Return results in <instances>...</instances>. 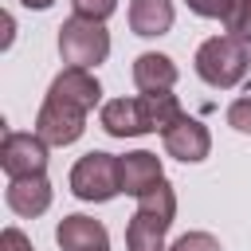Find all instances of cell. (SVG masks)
<instances>
[{
	"instance_id": "6da1fadb",
	"label": "cell",
	"mask_w": 251,
	"mask_h": 251,
	"mask_svg": "<svg viewBox=\"0 0 251 251\" xmlns=\"http://www.w3.org/2000/svg\"><path fill=\"white\" fill-rule=\"evenodd\" d=\"M196 75L216 86V90H231L247 78V67H251V51L247 43H239L235 35H212L196 47Z\"/></svg>"
},
{
	"instance_id": "7a4b0ae2",
	"label": "cell",
	"mask_w": 251,
	"mask_h": 251,
	"mask_svg": "<svg viewBox=\"0 0 251 251\" xmlns=\"http://www.w3.org/2000/svg\"><path fill=\"white\" fill-rule=\"evenodd\" d=\"M71 192L86 204H106L122 192V165L114 153H102V149H90L75 161L71 169Z\"/></svg>"
},
{
	"instance_id": "3957f363",
	"label": "cell",
	"mask_w": 251,
	"mask_h": 251,
	"mask_svg": "<svg viewBox=\"0 0 251 251\" xmlns=\"http://www.w3.org/2000/svg\"><path fill=\"white\" fill-rule=\"evenodd\" d=\"M59 55H63L67 67H82V71L106 63V55H110V31H106V24L82 20V16L63 20V27H59Z\"/></svg>"
},
{
	"instance_id": "277c9868",
	"label": "cell",
	"mask_w": 251,
	"mask_h": 251,
	"mask_svg": "<svg viewBox=\"0 0 251 251\" xmlns=\"http://www.w3.org/2000/svg\"><path fill=\"white\" fill-rule=\"evenodd\" d=\"M0 169H4L8 180L47 173V141H43L39 133L4 129V141H0Z\"/></svg>"
},
{
	"instance_id": "5b68a950",
	"label": "cell",
	"mask_w": 251,
	"mask_h": 251,
	"mask_svg": "<svg viewBox=\"0 0 251 251\" xmlns=\"http://www.w3.org/2000/svg\"><path fill=\"white\" fill-rule=\"evenodd\" d=\"M82 129H86V114L82 110H75V106H67V102H59V98H43V106H39V114H35V133L47 141V145H75L78 137H82Z\"/></svg>"
},
{
	"instance_id": "8992f818",
	"label": "cell",
	"mask_w": 251,
	"mask_h": 251,
	"mask_svg": "<svg viewBox=\"0 0 251 251\" xmlns=\"http://www.w3.org/2000/svg\"><path fill=\"white\" fill-rule=\"evenodd\" d=\"M161 141H165V153L176 157V161H184V165H200V161L212 153V133H208V126H204L200 118H188V114H180V118L161 133Z\"/></svg>"
},
{
	"instance_id": "52a82bcc",
	"label": "cell",
	"mask_w": 251,
	"mask_h": 251,
	"mask_svg": "<svg viewBox=\"0 0 251 251\" xmlns=\"http://www.w3.org/2000/svg\"><path fill=\"white\" fill-rule=\"evenodd\" d=\"M55 243H59L63 251H110V231H106L102 220L75 212V216H63V220H59Z\"/></svg>"
},
{
	"instance_id": "ba28073f",
	"label": "cell",
	"mask_w": 251,
	"mask_h": 251,
	"mask_svg": "<svg viewBox=\"0 0 251 251\" xmlns=\"http://www.w3.org/2000/svg\"><path fill=\"white\" fill-rule=\"evenodd\" d=\"M47 94L59 98V102H67V106H75V110H82V114H90V110L98 106V98H102V86H98V78H94L90 71L67 67V71H59V75L51 78Z\"/></svg>"
},
{
	"instance_id": "9c48e42d",
	"label": "cell",
	"mask_w": 251,
	"mask_h": 251,
	"mask_svg": "<svg viewBox=\"0 0 251 251\" xmlns=\"http://www.w3.org/2000/svg\"><path fill=\"white\" fill-rule=\"evenodd\" d=\"M4 200H8V208H12L16 216H24V220H35V216H43V212L51 208V180H47V173H39V176H16V180H8V188H4Z\"/></svg>"
},
{
	"instance_id": "30bf717a",
	"label": "cell",
	"mask_w": 251,
	"mask_h": 251,
	"mask_svg": "<svg viewBox=\"0 0 251 251\" xmlns=\"http://www.w3.org/2000/svg\"><path fill=\"white\" fill-rule=\"evenodd\" d=\"M102 129L110 137H141L149 133V118H145V106H141V94L137 98H110L98 114Z\"/></svg>"
},
{
	"instance_id": "8fae6325",
	"label": "cell",
	"mask_w": 251,
	"mask_h": 251,
	"mask_svg": "<svg viewBox=\"0 0 251 251\" xmlns=\"http://www.w3.org/2000/svg\"><path fill=\"white\" fill-rule=\"evenodd\" d=\"M118 165H122V192H126V196H145L153 184L165 180L161 157L149 153V149H133V153L118 157Z\"/></svg>"
},
{
	"instance_id": "7c38bea8",
	"label": "cell",
	"mask_w": 251,
	"mask_h": 251,
	"mask_svg": "<svg viewBox=\"0 0 251 251\" xmlns=\"http://www.w3.org/2000/svg\"><path fill=\"white\" fill-rule=\"evenodd\" d=\"M133 86L141 94H157V90H173L176 86V63L161 51H141L133 59Z\"/></svg>"
},
{
	"instance_id": "4fadbf2b",
	"label": "cell",
	"mask_w": 251,
	"mask_h": 251,
	"mask_svg": "<svg viewBox=\"0 0 251 251\" xmlns=\"http://www.w3.org/2000/svg\"><path fill=\"white\" fill-rule=\"evenodd\" d=\"M173 227V220L153 216V212H133L126 224V251H169L165 247V231Z\"/></svg>"
},
{
	"instance_id": "5bb4252c",
	"label": "cell",
	"mask_w": 251,
	"mask_h": 251,
	"mask_svg": "<svg viewBox=\"0 0 251 251\" xmlns=\"http://www.w3.org/2000/svg\"><path fill=\"white\" fill-rule=\"evenodd\" d=\"M173 20H176L173 0H129V27H133V35H145V39L165 35L173 27Z\"/></svg>"
},
{
	"instance_id": "9a60e30c",
	"label": "cell",
	"mask_w": 251,
	"mask_h": 251,
	"mask_svg": "<svg viewBox=\"0 0 251 251\" xmlns=\"http://www.w3.org/2000/svg\"><path fill=\"white\" fill-rule=\"evenodd\" d=\"M141 106H145V118H149V133H165L184 110L176 102V94L169 90H157V94H141Z\"/></svg>"
},
{
	"instance_id": "2e32d148",
	"label": "cell",
	"mask_w": 251,
	"mask_h": 251,
	"mask_svg": "<svg viewBox=\"0 0 251 251\" xmlns=\"http://www.w3.org/2000/svg\"><path fill=\"white\" fill-rule=\"evenodd\" d=\"M137 208H141V212H153V216L173 220V216H176V192H173V184H169V180L153 184L145 196H137Z\"/></svg>"
},
{
	"instance_id": "e0dca14e",
	"label": "cell",
	"mask_w": 251,
	"mask_h": 251,
	"mask_svg": "<svg viewBox=\"0 0 251 251\" xmlns=\"http://www.w3.org/2000/svg\"><path fill=\"white\" fill-rule=\"evenodd\" d=\"M224 27H227V35H235L239 43L251 47V0H231V12L224 20Z\"/></svg>"
},
{
	"instance_id": "ac0fdd59",
	"label": "cell",
	"mask_w": 251,
	"mask_h": 251,
	"mask_svg": "<svg viewBox=\"0 0 251 251\" xmlns=\"http://www.w3.org/2000/svg\"><path fill=\"white\" fill-rule=\"evenodd\" d=\"M227 126L239 129V133H251V82H247V90L227 106Z\"/></svg>"
},
{
	"instance_id": "d6986e66",
	"label": "cell",
	"mask_w": 251,
	"mask_h": 251,
	"mask_svg": "<svg viewBox=\"0 0 251 251\" xmlns=\"http://www.w3.org/2000/svg\"><path fill=\"white\" fill-rule=\"evenodd\" d=\"M71 4H75V16L98 20V24H106V20L118 12V0H71Z\"/></svg>"
},
{
	"instance_id": "ffe728a7",
	"label": "cell",
	"mask_w": 251,
	"mask_h": 251,
	"mask_svg": "<svg viewBox=\"0 0 251 251\" xmlns=\"http://www.w3.org/2000/svg\"><path fill=\"white\" fill-rule=\"evenodd\" d=\"M169 251H224V247H220V239L212 231H184Z\"/></svg>"
},
{
	"instance_id": "44dd1931",
	"label": "cell",
	"mask_w": 251,
	"mask_h": 251,
	"mask_svg": "<svg viewBox=\"0 0 251 251\" xmlns=\"http://www.w3.org/2000/svg\"><path fill=\"white\" fill-rule=\"evenodd\" d=\"M188 4V12L192 16H200V20H227V12H231V0H184Z\"/></svg>"
},
{
	"instance_id": "7402d4cb",
	"label": "cell",
	"mask_w": 251,
	"mask_h": 251,
	"mask_svg": "<svg viewBox=\"0 0 251 251\" xmlns=\"http://www.w3.org/2000/svg\"><path fill=\"white\" fill-rule=\"evenodd\" d=\"M0 251H35V247H31V239L20 227H4L0 231Z\"/></svg>"
},
{
	"instance_id": "603a6c76",
	"label": "cell",
	"mask_w": 251,
	"mask_h": 251,
	"mask_svg": "<svg viewBox=\"0 0 251 251\" xmlns=\"http://www.w3.org/2000/svg\"><path fill=\"white\" fill-rule=\"evenodd\" d=\"M20 4H24V8H35V12H47L55 0H20Z\"/></svg>"
},
{
	"instance_id": "cb8c5ba5",
	"label": "cell",
	"mask_w": 251,
	"mask_h": 251,
	"mask_svg": "<svg viewBox=\"0 0 251 251\" xmlns=\"http://www.w3.org/2000/svg\"><path fill=\"white\" fill-rule=\"evenodd\" d=\"M247 51H251V47H247Z\"/></svg>"
}]
</instances>
